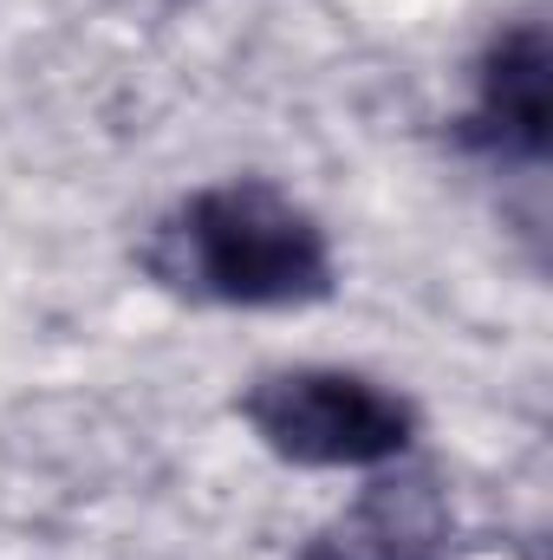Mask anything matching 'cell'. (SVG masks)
I'll return each instance as SVG.
<instances>
[{"mask_svg":"<svg viewBox=\"0 0 553 560\" xmlns=\"http://www.w3.org/2000/svg\"><path fill=\"white\" fill-rule=\"evenodd\" d=\"M456 143L508 163L541 170L553 143V46L541 20H508L475 59V98L456 118Z\"/></svg>","mask_w":553,"mask_h":560,"instance_id":"3","label":"cell"},{"mask_svg":"<svg viewBox=\"0 0 553 560\" xmlns=\"http://www.w3.org/2000/svg\"><path fill=\"white\" fill-rule=\"evenodd\" d=\"M242 423L293 469H385L416 443V405L352 365H280L242 392Z\"/></svg>","mask_w":553,"mask_h":560,"instance_id":"2","label":"cell"},{"mask_svg":"<svg viewBox=\"0 0 553 560\" xmlns=\"http://www.w3.org/2000/svg\"><path fill=\"white\" fill-rule=\"evenodd\" d=\"M299 560H456V509L436 469L385 463L299 548Z\"/></svg>","mask_w":553,"mask_h":560,"instance_id":"4","label":"cell"},{"mask_svg":"<svg viewBox=\"0 0 553 560\" xmlns=\"http://www.w3.org/2000/svg\"><path fill=\"white\" fill-rule=\"evenodd\" d=\"M138 268L163 293L196 306H313L339 287L332 235L306 202H293L268 176H228L189 189L176 209L150 222Z\"/></svg>","mask_w":553,"mask_h":560,"instance_id":"1","label":"cell"}]
</instances>
